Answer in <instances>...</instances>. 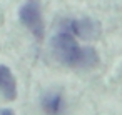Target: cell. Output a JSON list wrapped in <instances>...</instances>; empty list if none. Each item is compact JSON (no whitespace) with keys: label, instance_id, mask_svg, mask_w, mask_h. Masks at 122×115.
Wrapping results in <instances>:
<instances>
[{"label":"cell","instance_id":"6","mask_svg":"<svg viewBox=\"0 0 122 115\" xmlns=\"http://www.w3.org/2000/svg\"><path fill=\"white\" fill-rule=\"evenodd\" d=\"M0 115H15L10 108H2V110H0Z\"/></svg>","mask_w":122,"mask_h":115},{"label":"cell","instance_id":"1","mask_svg":"<svg viewBox=\"0 0 122 115\" xmlns=\"http://www.w3.org/2000/svg\"><path fill=\"white\" fill-rule=\"evenodd\" d=\"M52 52L59 62L75 68H92L99 63V55L94 47H80L75 37L60 29L52 38Z\"/></svg>","mask_w":122,"mask_h":115},{"label":"cell","instance_id":"5","mask_svg":"<svg viewBox=\"0 0 122 115\" xmlns=\"http://www.w3.org/2000/svg\"><path fill=\"white\" fill-rule=\"evenodd\" d=\"M0 92L7 100H14L17 97V82L9 67L0 65Z\"/></svg>","mask_w":122,"mask_h":115},{"label":"cell","instance_id":"2","mask_svg":"<svg viewBox=\"0 0 122 115\" xmlns=\"http://www.w3.org/2000/svg\"><path fill=\"white\" fill-rule=\"evenodd\" d=\"M19 19L34 34V37L37 40H42V37H44V20H42L40 5H39L37 0H29V2H25L20 7Z\"/></svg>","mask_w":122,"mask_h":115},{"label":"cell","instance_id":"3","mask_svg":"<svg viewBox=\"0 0 122 115\" xmlns=\"http://www.w3.org/2000/svg\"><path fill=\"white\" fill-rule=\"evenodd\" d=\"M60 29L70 32L74 37H79V38H84V40H92L99 35L100 32V25L99 22H95L94 19H80V20H72V19H67L62 22Z\"/></svg>","mask_w":122,"mask_h":115},{"label":"cell","instance_id":"4","mask_svg":"<svg viewBox=\"0 0 122 115\" xmlns=\"http://www.w3.org/2000/svg\"><path fill=\"white\" fill-rule=\"evenodd\" d=\"M40 103L47 115H64L65 112V102L60 92H45Z\"/></svg>","mask_w":122,"mask_h":115}]
</instances>
